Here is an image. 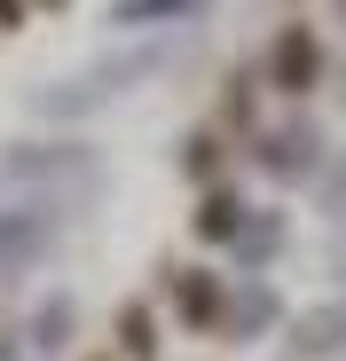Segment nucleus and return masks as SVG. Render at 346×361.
<instances>
[{
	"label": "nucleus",
	"instance_id": "nucleus-1",
	"mask_svg": "<svg viewBox=\"0 0 346 361\" xmlns=\"http://www.w3.org/2000/svg\"><path fill=\"white\" fill-rule=\"evenodd\" d=\"M299 353H346V307H323L299 322Z\"/></svg>",
	"mask_w": 346,
	"mask_h": 361
},
{
	"label": "nucleus",
	"instance_id": "nucleus-2",
	"mask_svg": "<svg viewBox=\"0 0 346 361\" xmlns=\"http://www.w3.org/2000/svg\"><path fill=\"white\" fill-rule=\"evenodd\" d=\"M338 212H346V173H338Z\"/></svg>",
	"mask_w": 346,
	"mask_h": 361
}]
</instances>
